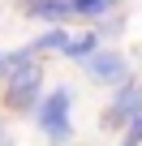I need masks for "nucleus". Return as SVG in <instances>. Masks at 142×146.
I'll return each instance as SVG.
<instances>
[{
    "label": "nucleus",
    "mask_w": 142,
    "mask_h": 146,
    "mask_svg": "<svg viewBox=\"0 0 142 146\" xmlns=\"http://www.w3.org/2000/svg\"><path fill=\"white\" fill-rule=\"evenodd\" d=\"M0 82H5V108L17 112V116H26V112L39 103V95H43V60H39L35 52L22 56V60H13Z\"/></svg>",
    "instance_id": "1"
},
{
    "label": "nucleus",
    "mask_w": 142,
    "mask_h": 146,
    "mask_svg": "<svg viewBox=\"0 0 142 146\" xmlns=\"http://www.w3.org/2000/svg\"><path fill=\"white\" fill-rule=\"evenodd\" d=\"M30 112H35V125L43 129V137L52 146L73 142V120H69V112H73V86H52L47 95H39V103Z\"/></svg>",
    "instance_id": "2"
},
{
    "label": "nucleus",
    "mask_w": 142,
    "mask_h": 146,
    "mask_svg": "<svg viewBox=\"0 0 142 146\" xmlns=\"http://www.w3.org/2000/svg\"><path fill=\"white\" fill-rule=\"evenodd\" d=\"M78 64H82V73H86L91 82H103V86H121V82H129V78H133L129 56H125V52H116V47H95V52H91V56H82Z\"/></svg>",
    "instance_id": "3"
},
{
    "label": "nucleus",
    "mask_w": 142,
    "mask_h": 146,
    "mask_svg": "<svg viewBox=\"0 0 142 146\" xmlns=\"http://www.w3.org/2000/svg\"><path fill=\"white\" fill-rule=\"evenodd\" d=\"M133 116H142V86L129 78V82H121V86H116V95H112V103H108L103 120H108V125H129Z\"/></svg>",
    "instance_id": "4"
},
{
    "label": "nucleus",
    "mask_w": 142,
    "mask_h": 146,
    "mask_svg": "<svg viewBox=\"0 0 142 146\" xmlns=\"http://www.w3.org/2000/svg\"><path fill=\"white\" fill-rule=\"evenodd\" d=\"M17 9H22L30 22L56 26V22H69V17H73V0H17Z\"/></svg>",
    "instance_id": "5"
},
{
    "label": "nucleus",
    "mask_w": 142,
    "mask_h": 146,
    "mask_svg": "<svg viewBox=\"0 0 142 146\" xmlns=\"http://www.w3.org/2000/svg\"><path fill=\"white\" fill-rule=\"evenodd\" d=\"M69 39H73V30H65V22H56V26H47V30L30 43V52H35V56H47V52H60V56H65Z\"/></svg>",
    "instance_id": "6"
},
{
    "label": "nucleus",
    "mask_w": 142,
    "mask_h": 146,
    "mask_svg": "<svg viewBox=\"0 0 142 146\" xmlns=\"http://www.w3.org/2000/svg\"><path fill=\"white\" fill-rule=\"evenodd\" d=\"M99 47V30L91 26V30H78L73 39H69V47H65V60H82V56H91Z\"/></svg>",
    "instance_id": "7"
},
{
    "label": "nucleus",
    "mask_w": 142,
    "mask_h": 146,
    "mask_svg": "<svg viewBox=\"0 0 142 146\" xmlns=\"http://www.w3.org/2000/svg\"><path fill=\"white\" fill-rule=\"evenodd\" d=\"M112 9H116V0H73V17H82V22H99Z\"/></svg>",
    "instance_id": "8"
},
{
    "label": "nucleus",
    "mask_w": 142,
    "mask_h": 146,
    "mask_svg": "<svg viewBox=\"0 0 142 146\" xmlns=\"http://www.w3.org/2000/svg\"><path fill=\"white\" fill-rule=\"evenodd\" d=\"M5 73H9V52L0 47V78H5Z\"/></svg>",
    "instance_id": "9"
},
{
    "label": "nucleus",
    "mask_w": 142,
    "mask_h": 146,
    "mask_svg": "<svg viewBox=\"0 0 142 146\" xmlns=\"http://www.w3.org/2000/svg\"><path fill=\"white\" fill-rule=\"evenodd\" d=\"M0 146H13V137H9V129L0 125Z\"/></svg>",
    "instance_id": "10"
},
{
    "label": "nucleus",
    "mask_w": 142,
    "mask_h": 146,
    "mask_svg": "<svg viewBox=\"0 0 142 146\" xmlns=\"http://www.w3.org/2000/svg\"><path fill=\"white\" fill-rule=\"evenodd\" d=\"M121 146H133V142H121Z\"/></svg>",
    "instance_id": "11"
},
{
    "label": "nucleus",
    "mask_w": 142,
    "mask_h": 146,
    "mask_svg": "<svg viewBox=\"0 0 142 146\" xmlns=\"http://www.w3.org/2000/svg\"><path fill=\"white\" fill-rule=\"evenodd\" d=\"M69 146H73V142H69Z\"/></svg>",
    "instance_id": "12"
}]
</instances>
